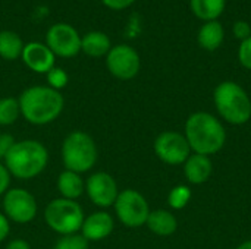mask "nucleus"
<instances>
[{"instance_id": "15", "label": "nucleus", "mask_w": 251, "mask_h": 249, "mask_svg": "<svg viewBox=\"0 0 251 249\" xmlns=\"http://www.w3.org/2000/svg\"><path fill=\"white\" fill-rule=\"evenodd\" d=\"M213 172L212 160L207 156L191 153L184 163V175L191 185H201L209 181Z\"/></svg>"}, {"instance_id": "22", "label": "nucleus", "mask_w": 251, "mask_h": 249, "mask_svg": "<svg viewBox=\"0 0 251 249\" xmlns=\"http://www.w3.org/2000/svg\"><path fill=\"white\" fill-rule=\"evenodd\" d=\"M21 117V107L18 98H0V126H10Z\"/></svg>"}, {"instance_id": "30", "label": "nucleus", "mask_w": 251, "mask_h": 249, "mask_svg": "<svg viewBox=\"0 0 251 249\" xmlns=\"http://www.w3.org/2000/svg\"><path fill=\"white\" fill-rule=\"evenodd\" d=\"M134 1L135 0H101V3L112 10H122L128 6H131Z\"/></svg>"}, {"instance_id": "18", "label": "nucleus", "mask_w": 251, "mask_h": 249, "mask_svg": "<svg viewBox=\"0 0 251 249\" xmlns=\"http://www.w3.org/2000/svg\"><path fill=\"white\" fill-rule=\"evenodd\" d=\"M224 26L219 21H209L204 22V25L200 28L197 40L201 48L207 50V51H215L218 50L222 43H224Z\"/></svg>"}, {"instance_id": "14", "label": "nucleus", "mask_w": 251, "mask_h": 249, "mask_svg": "<svg viewBox=\"0 0 251 249\" xmlns=\"http://www.w3.org/2000/svg\"><path fill=\"white\" fill-rule=\"evenodd\" d=\"M21 57L26 65V68L35 73H47L51 68H54V60H56L53 51L46 44L37 41H31L25 44Z\"/></svg>"}, {"instance_id": "13", "label": "nucleus", "mask_w": 251, "mask_h": 249, "mask_svg": "<svg viewBox=\"0 0 251 249\" xmlns=\"http://www.w3.org/2000/svg\"><path fill=\"white\" fill-rule=\"evenodd\" d=\"M113 229H115V220L112 214L100 210L91 213L90 216H85L79 232L88 242H100L109 238Z\"/></svg>"}, {"instance_id": "9", "label": "nucleus", "mask_w": 251, "mask_h": 249, "mask_svg": "<svg viewBox=\"0 0 251 249\" xmlns=\"http://www.w3.org/2000/svg\"><path fill=\"white\" fill-rule=\"evenodd\" d=\"M154 154L169 166L184 164L191 154V148L185 136L175 131H165L157 135L153 144Z\"/></svg>"}, {"instance_id": "10", "label": "nucleus", "mask_w": 251, "mask_h": 249, "mask_svg": "<svg viewBox=\"0 0 251 249\" xmlns=\"http://www.w3.org/2000/svg\"><path fill=\"white\" fill-rule=\"evenodd\" d=\"M106 66L115 78L121 81H129L138 75L141 59L135 48L126 44H119L112 47L107 53Z\"/></svg>"}, {"instance_id": "21", "label": "nucleus", "mask_w": 251, "mask_h": 249, "mask_svg": "<svg viewBox=\"0 0 251 249\" xmlns=\"http://www.w3.org/2000/svg\"><path fill=\"white\" fill-rule=\"evenodd\" d=\"M24 43L21 37L12 31L0 32V57L4 60H16L22 56Z\"/></svg>"}, {"instance_id": "20", "label": "nucleus", "mask_w": 251, "mask_h": 249, "mask_svg": "<svg viewBox=\"0 0 251 249\" xmlns=\"http://www.w3.org/2000/svg\"><path fill=\"white\" fill-rule=\"evenodd\" d=\"M226 0H190L191 12L201 21H218L224 13Z\"/></svg>"}, {"instance_id": "28", "label": "nucleus", "mask_w": 251, "mask_h": 249, "mask_svg": "<svg viewBox=\"0 0 251 249\" xmlns=\"http://www.w3.org/2000/svg\"><path fill=\"white\" fill-rule=\"evenodd\" d=\"M10 179H12V175L9 173L4 163L0 161V197H3L10 189Z\"/></svg>"}, {"instance_id": "17", "label": "nucleus", "mask_w": 251, "mask_h": 249, "mask_svg": "<svg viewBox=\"0 0 251 249\" xmlns=\"http://www.w3.org/2000/svg\"><path fill=\"white\" fill-rule=\"evenodd\" d=\"M57 191L62 198L66 200H74L76 201L85 194V181L79 173L71 172V170H63L57 176Z\"/></svg>"}, {"instance_id": "3", "label": "nucleus", "mask_w": 251, "mask_h": 249, "mask_svg": "<svg viewBox=\"0 0 251 249\" xmlns=\"http://www.w3.org/2000/svg\"><path fill=\"white\" fill-rule=\"evenodd\" d=\"M12 178L31 181L41 175L49 164V151L37 139L15 141L3 160Z\"/></svg>"}, {"instance_id": "1", "label": "nucleus", "mask_w": 251, "mask_h": 249, "mask_svg": "<svg viewBox=\"0 0 251 249\" xmlns=\"http://www.w3.org/2000/svg\"><path fill=\"white\" fill-rule=\"evenodd\" d=\"M18 101L21 116L35 126H44L54 122L65 107V100L60 91L47 85H35L24 90Z\"/></svg>"}, {"instance_id": "25", "label": "nucleus", "mask_w": 251, "mask_h": 249, "mask_svg": "<svg viewBox=\"0 0 251 249\" xmlns=\"http://www.w3.org/2000/svg\"><path fill=\"white\" fill-rule=\"evenodd\" d=\"M47 87L56 90V91H60L62 88H65L68 85V81H69V76L68 73L62 69V68H51L47 73Z\"/></svg>"}, {"instance_id": "24", "label": "nucleus", "mask_w": 251, "mask_h": 249, "mask_svg": "<svg viewBox=\"0 0 251 249\" xmlns=\"http://www.w3.org/2000/svg\"><path fill=\"white\" fill-rule=\"evenodd\" d=\"M90 242L81 235V233H72L60 236L53 249H88Z\"/></svg>"}, {"instance_id": "27", "label": "nucleus", "mask_w": 251, "mask_h": 249, "mask_svg": "<svg viewBox=\"0 0 251 249\" xmlns=\"http://www.w3.org/2000/svg\"><path fill=\"white\" fill-rule=\"evenodd\" d=\"M232 31H234V35L240 41H244L249 37H251V26L247 21H237L232 26Z\"/></svg>"}, {"instance_id": "29", "label": "nucleus", "mask_w": 251, "mask_h": 249, "mask_svg": "<svg viewBox=\"0 0 251 249\" xmlns=\"http://www.w3.org/2000/svg\"><path fill=\"white\" fill-rule=\"evenodd\" d=\"M15 144V138L10 134H0V161L4 160L10 147Z\"/></svg>"}, {"instance_id": "11", "label": "nucleus", "mask_w": 251, "mask_h": 249, "mask_svg": "<svg viewBox=\"0 0 251 249\" xmlns=\"http://www.w3.org/2000/svg\"><path fill=\"white\" fill-rule=\"evenodd\" d=\"M46 45L54 56L69 59L81 51V37L69 23H54L46 34Z\"/></svg>"}, {"instance_id": "23", "label": "nucleus", "mask_w": 251, "mask_h": 249, "mask_svg": "<svg viewBox=\"0 0 251 249\" xmlns=\"http://www.w3.org/2000/svg\"><path fill=\"white\" fill-rule=\"evenodd\" d=\"M193 192L187 185H176L171 189L168 195V204L172 210H182L188 205Z\"/></svg>"}, {"instance_id": "6", "label": "nucleus", "mask_w": 251, "mask_h": 249, "mask_svg": "<svg viewBox=\"0 0 251 249\" xmlns=\"http://www.w3.org/2000/svg\"><path fill=\"white\" fill-rule=\"evenodd\" d=\"M85 219L84 208L78 201L66 198H54L44 208L46 225L57 235H72L81 230Z\"/></svg>"}, {"instance_id": "7", "label": "nucleus", "mask_w": 251, "mask_h": 249, "mask_svg": "<svg viewBox=\"0 0 251 249\" xmlns=\"http://www.w3.org/2000/svg\"><path fill=\"white\" fill-rule=\"evenodd\" d=\"M113 208L118 220L129 229H138L141 226H146V222L151 211L144 195L131 188L119 191Z\"/></svg>"}, {"instance_id": "16", "label": "nucleus", "mask_w": 251, "mask_h": 249, "mask_svg": "<svg viewBox=\"0 0 251 249\" xmlns=\"http://www.w3.org/2000/svg\"><path fill=\"white\" fill-rule=\"evenodd\" d=\"M146 226L149 227V230L157 236L166 238L171 236L176 232L178 229V220L176 217L169 211V210H153L149 214V219L146 222Z\"/></svg>"}, {"instance_id": "31", "label": "nucleus", "mask_w": 251, "mask_h": 249, "mask_svg": "<svg viewBox=\"0 0 251 249\" xmlns=\"http://www.w3.org/2000/svg\"><path fill=\"white\" fill-rule=\"evenodd\" d=\"M9 233H10V222L3 213H0V242H3L9 236Z\"/></svg>"}, {"instance_id": "33", "label": "nucleus", "mask_w": 251, "mask_h": 249, "mask_svg": "<svg viewBox=\"0 0 251 249\" xmlns=\"http://www.w3.org/2000/svg\"><path fill=\"white\" fill-rule=\"evenodd\" d=\"M235 249H251V241H246L241 245H238Z\"/></svg>"}, {"instance_id": "8", "label": "nucleus", "mask_w": 251, "mask_h": 249, "mask_svg": "<svg viewBox=\"0 0 251 249\" xmlns=\"http://www.w3.org/2000/svg\"><path fill=\"white\" fill-rule=\"evenodd\" d=\"M1 207L3 214L9 219V222L18 225L31 223L38 211L35 197L24 188H10L3 195Z\"/></svg>"}, {"instance_id": "4", "label": "nucleus", "mask_w": 251, "mask_h": 249, "mask_svg": "<svg viewBox=\"0 0 251 249\" xmlns=\"http://www.w3.org/2000/svg\"><path fill=\"white\" fill-rule=\"evenodd\" d=\"M218 114L231 125H244L251 119V100L246 90L234 82L224 81L213 91Z\"/></svg>"}, {"instance_id": "19", "label": "nucleus", "mask_w": 251, "mask_h": 249, "mask_svg": "<svg viewBox=\"0 0 251 249\" xmlns=\"http://www.w3.org/2000/svg\"><path fill=\"white\" fill-rule=\"evenodd\" d=\"M110 38L100 31H91L81 38V50L90 57H103L110 51Z\"/></svg>"}, {"instance_id": "26", "label": "nucleus", "mask_w": 251, "mask_h": 249, "mask_svg": "<svg viewBox=\"0 0 251 249\" xmlns=\"http://www.w3.org/2000/svg\"><path fill=\"white\" fill-rule=\"evenodd\" d=\"M238 60L241 66L251 70V37L241 41L240 48H238Z\"/></svg>"}, {"instance_id": "2", "label": "nucleus", "mask_w": 251, "mask_h": 249, "mask_svg": "<svg viewBox=\"0 0 251 249\" xmlns=\"http://www.w3.org/2000/svg\"><path fill=\"white\" fill-rule=\"evenodd\" d=\"M184 136L191 148V153L201 156L218 154L226 142V131L221 120L206 112L190 114L185 122Z\"/></svg>"}, {"instance_id": "12", "label": "nucleus", "mask_w": 251, "mask_h": 249, "mask_svg": "<svg viewBox=\"0 0 251 249\" xmlns=\"http://www.w3.org/2000/svg\"><path fill=\"white\" fill-rule=\"evenodd\" d=\"M85 194L88 200L100 208L113 207L119 195L118 182L107 172H96L85 181Z\"/></svg>"}, {"instance_id": "32", "label": "nucleus", "mask_w": 251, "mask_h": 249, "mask_svg": "<svg viewBox=\"0 0 251 249\" xmlns=\"http://www.w3.org/2000/svg\"><path fill=\"white\" fill-rule=\"evenodd\" d=\"M4 249H31V245L25 239H12Z\"/></svg>"}, {"instance_id": "5", "label": "nucleus", "mask_w": 251, "mask_h": 249, "mask_svg": "<svg viewBox=\"0 0 251 249\" xmlns=\"http://www.w3.org/2000/svg\"><path fill=\"white\" fill-rule=\"evenodd\" d=\"M60 154L65 170L79 175L90 172L97 163L99 157L96 141L90 134L82 131H74L65 136Z\"/></svg>"}]
</instances>
